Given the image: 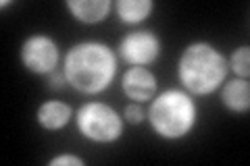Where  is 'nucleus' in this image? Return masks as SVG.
<instances>
[{
  "label": "nucleus",
  "instance_id": "5",
  "mask_svg": "<svg viewBox=\"0 0 250 166\" xmlns=\"http://www.w3.org/2000/svg\"><path fill=\"white\" fill-rule=\"evenodd\" d=\"M21 62L27 71L36 75H48L57 71L59 46L48 36H29L21 46Z\"/></svg>",
  "mask_w": 250,
  "mask_h": 166
},
{
  "label": "nucleus",
  "instance_id": "7",
  "mask_svg": "<svg viewBox=\"0 0 250 166\" xmlns=\"http://www.w3.org/2000/svg\"><path fill=\"white\" fill-rule=\"evenodd\" d=\"M123 92L129 100L146 102L154 96L156 92V79L146 67H131L123 75Z\"/></svg>",
  "mask_w": 250,
  "mask_h": 166
},
{
  "label": "nucleus",
  "instance_id": "15",
  "mask_svg": "<svg viewBox=\"0 0 250 166\" xmlns=\"http://www.w3.org/2000/svg\"><path fill=\"white\" fill-rule=\"evenodd\" d=\"M65 81H67L65 73H59V71H52V73H48V83H50L52 90L62 88V83H65Z\"/></svg>",
  "mask_w": 250,
  "mask_h": 166
},
{
  "label": "nucleus",
  "instance_id": "14",
  "mask_svg": "<svg viewBox=\"0 0 250 166\" xmlns=\"http://www.w3.org/2000/svg\"><path fill=\"white\" fill-rule=\"evenodd\" d=\"M48 164L50 166H83L85 162L73 154H61V156H54Z\"/></svg>",
  "mask_w": 250,
  "mask_h": 166
},
{
  "label": "nucleus",
  "instance_id": "6",
  "mask_svg": "<svg viewBox=\"0 0 250 166\" xmlns=\"http://www.w3.org/2000/svg\"><path fill=\"white\" fill-rule=\"evenodd\" d=\"M121 56L131 67H146L161 54V39L152 31H131L121 39Z\"/></svg>",
  "mask_w": 250,
  "mask_h": 166
},
{
  "label": "nucleus",
  "instance_id": "8",
  "mask_svg": "<svg viewBox=\"0 0 250 166\" xmlns=\"http://www.w3.org/2000/svg\"><path fill=\"white\" fill-rule=\"evenodd\" d=\"M71 114L73 112H71V106L69 104L59 102V100H50V102H44V104L38 108V123H40V127L48 129V131H59L69 123Z\"/></svg>",
  "mask_w": 250,
  "mask_h": 166
},
{
  "label": "nucleus",
  "instance_id": "1",
  "mask_svg": "<svg viewBox=\"0 0 250 166\" xmlns=\"http://www.w3.org/2000/svg\"><path fill=\"white\" fill-rule=\"evenodd\" d=\"M62 73L67 83L77 92L100 93L115 79L117 58L108 46L98 42H83L67 52Z\"/></svg>",
  "mask_w": 250,
  "mask_h": 166
},
{
  "label": "nucleus",
  "instance_id": "4",
  "mask_svg": "<svg viewBox=\"0 0 250 166\" xmlns=\"http://www.w3.org/2000/svg\"><path fill=\"white\" fill-rule=\"evenodd\" d=\"M77 129L85 139L96 144H111L121 137L123 121L108 104L90 102L77 110Z\"/></svg>",
  "mask_w": 250,
  "mask_h": 166
},
{
  "label": "nucleus",
  "instance_id": "2",
  "mask_svg": "<svg viewBox=\"0 0 250 166\" xmlns=\"http://www.w3.org/2000/svg\"><path fill=\"white\" fill-rule=\"evenodd\" d=\"M177 77L188 92L207 96L221 88L228 77V60L207 42L190 44L179 56Z\"/></svg>",
  "mask_w": 250,
  "mask_h": 166
},
{
  "label": "nucleus",
  "instance_id": "11",
  "mask_svg": "<svg viewBox=\"0 0 250 166\" xmlns=\"http://www.w3.org/2000/svg\"><path fill=\"white\" fill-rule=\"evenodd\" d=\"M115 9L123 23L134 25V23L144 21L148 15H150L152 2L150 0H119V2L115 4Z\"/></svg>",
  "mask_w": 250,
  "mask_h": 166
},
{
  "label": "nucleus",
  "instance_id": "3",
  "mask_svg": "<svg viewBox=\"0 0 250 166\" xmlns=\"http://www.w3.org/2000/svg\"><path fill=\"white\" fill-rule=\"evenodd\" d=\"M148 121L156 135L165 139H182L196 123V104L186 92L167 90L150 104Z\"/></svg>",
  "mask_w": 250,
  "mask_h": 166
},
{
  "label": "nucleus",
  "instance_id": "10",
  "mask_svg": "<svg viewBox=\"0 0 250 166\" xmlns=\"http://www.w3.org/2000/svg\"><path fill=\"white\" fill-rule=\"evenodd\" d=\"M223 104L228 106L231 112H248L250 110V85L246 79H233L225 85L221 93Z\"/></svg>",
  "mask_w": 250,
  "mask_h": 166
},
{
  "label": "nucleus",
  "instance_id": "9",
  "mask_svg": "<svg viewBox=\"0 0 250 166\" xmlns=\"http://www.w3.org/2000/svg\"><path fill=\"white\" fill-rule=\"evenodd\" d=\"M67 9L82 23H100L111 11V2L108 0H67Z\"/></svg>",
  "mask_w": 250,
  "mask_h": 166
},
{
  "label": "nucleus",
  "instance_id": "13",
  "mask_svg": "<svg viewBox=\"0 0 250 166\" xmlns=\"http://www.w3.org/2000/svg\"><path fill=\"white\" fill-rule=\"evenodd\" d=\"M123 116H125V121H127L129 125H140L144 121V110H142V106H140L138 102H134V104L125 106Z\"/></svg>",
  "mask_w": 250,
  "mask_h": 166
},
{
  "label": "nucleus",
  "instance_id": "12",
  "mask_svg": "<svg viewBox=\"0 0 250 166\" xmlns=\"http://www.w3.org/2000/svg\"><path fill=\"white\" fill-rule=\"evenodd\" d=\"M229 65L238 77L248 79V75H250V50H248V46H242V48H236L231 52Z\"/></svg>",
  "mask_w": 250,
  "mask_h": 166
}]
</instances>
